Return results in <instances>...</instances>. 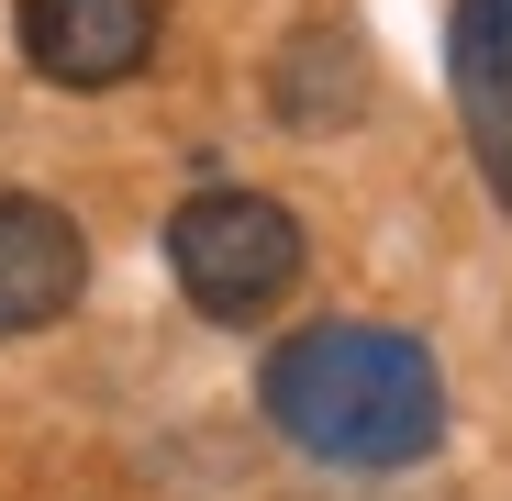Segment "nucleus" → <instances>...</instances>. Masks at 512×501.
I'll list each match as a JSON object with an SVG mask.
<instances>
[{
    "instance_id": "1",
    "label": "nucleus",
    "mask_w": 512,
    "mask_h": 501,
    "mask_svg": "<svg viewBox=\"0 0 512 501\" xmlns=\"http://www.w3.org/2000/svg\"><path fill=\"white\" fill-rule=\"evenodd\" d=\"M256 401L323 468H412L446 446V379L390 323H301L268 357Z\"/></svg>"
},
{
    "instance_id": "2",
    "label": "nucleus",
    "mask_w": 512,
    "mask_h": 501,
    "mask_svg": "<svg viewBox=\"0 0 512 501\" xmlns=\"http://www.w3.org/2000/svg\"><path fill=\"white\" fill-rule=\"evenodd\" d=\"M301 257L312 245H301L290 201H268V190H190L167 212V268H179L190 312H212V323L279 312L301 290Z\"/></svg>"
},
{
    "instance_id": "3",
    "label": "nucleus",
    "mask_w": 512,
    "mask_h": 501,
    "mask_svg": "<svg viewBox=\"0 0 512 501\" xmlns=\"http://www.w3.org/2000/svg\"><path fill=\"white\" fill-rule=\"evenodd\" d=\"M156 56V0H23V67L45 90H123Z\"/></svg>"
},
{
    "instance_id": "4",
    "label": "nucleus",
    "mask_w": 512,
    "mask_h": 501,
    "mask_svg": "<svg viewBox=\"0 0 512 501\" xmlns=\"http://www.w3.org/2000/svg\"><path fill=\"white\" fill-rule=\"evenodd\" d=\"M90 290V234L45 190H0V334H45Z\"/></svg>"
},
{
    "instance_id": "5",
    "label": "nucleus",
    "mask_w": 512,
    "mask_h": 501,
    "mask_svg": "<svg viewBox=\"0 0 512 501\" xmlns=\"http://www.w3.org/2000/svg\"><path fill=\"white\" fill-rule=\"evenodd\" d=\"M446 78H457L468 145H479V167H490V201L512 212V0H457Z\"/></svg>"
},
{
    "instance_id": "6",
    "label": "nucleus",
    "mask_w": 512,
    "mask_h": 501,
    "mask_svg": "<svg viewBox=\"0 0 512 501\" xmlns=\"http://www.w3.org/2000/svg\"><path fill=\"white\" fill-rule=\"evenodd\" d=\"M357 101H368V45H357V34L312 23V34L279 45V67H268V112H279L290 134H346Z\"/></svg>"
}]
</instances>
